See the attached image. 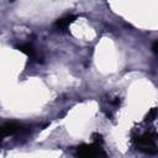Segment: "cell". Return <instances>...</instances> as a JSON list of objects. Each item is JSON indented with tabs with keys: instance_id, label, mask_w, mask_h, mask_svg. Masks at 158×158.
<instances>
[{
	"instance_id": "cell-6",
	"label": "cell",
	"mask_w": 158,
	"mask_h": 158,
	"mask_svg": "<svg viewBox=\"0 0 158 158\" xmlns=\"http://www.w3.org/2000/svg\"><path fill=\"white\" fill-rule=\"evenodd\" d=\"M156 114H157V109L151 110V112L147 115V121H148V120H149V121H152V120H153V117L156 116Z\"/></svg>"
},
{
	"instance_id": "cell-7",
	"label": "cell",
	"mask_w": 158,
	"mask_h": 158,
	"mask_svg": "<svg viewBox=\"0 0 158 158\" xmlns=\"http://www.w3.org/2000/svg\"><path fill=\"white\" fill-rule=\"evenodd\" d=\"M152 49H153V52H154L156 54H158V41H156V42L153 43V47H152Z\"/></svg>"
},
{
	"instance_id": "cell-4",
	"label": "cell",
	"mask_w": 158,
	"mask_h": 158,
	"mask_svg": "<svg viewBox=\"0 0 158 158\" xmlns=\"http://www.w3.org/2000/svg\"><path fill=\"white\" fill-rule=\"evenodd\" d=\"M74 20H75V16H73V15H67V16H64V17L58 19V20L56 21L54 26H56L58 30L64 31V30L68 28V26H69Z\"/></svg>"
},
{
	"instance_id": "cell-3",
	"label": "cell",
	"mask_w": 158,
	"mask_h": 158,
	"mask_svg": "<svg viewBox=\"0 0 158 158\" xmlns=\"http://www.w3.org/2000/svg\"><path fill=\"white\" fill-rule=\"evenodd\" d=\"M20 131H21V126L20 125H17L15 122H6L0 128V137L1 138H5L6 136L14 135V133L20 132Z\"/></svg>"
},
{
	"instance_id": "cell-5",
	"label": "cell",
	"mask_w": 158,
	"mask_h": 158,
	"mask_svg": "<svg viewBox=\"0 0 158 158\" xmlns=\"http://www.w3.org/2000/svg\"><path fill=\"white\" fill-rule=\"evenodd\" d=\"M17 49H20L22 53L27 54L28 57H32L35 54V49H33L32 44H30V43H22L20 46H17Z\"/></svg>"
},
{
	"instance_id": "cell-2",
	"label": "cell",
	"mask_w": 158,
	"mask_h": 158,
	"mask_svg": "<svg viewBox=\"0 0 158 158\" xmlns=\"http://www.w3.org/2000/svg\"><path fill=\"white\" fill-rule=\"evenodd\" d=\"M137 149L146 152V153H156L157 148H156V143H154V136L152 133H144L142 136H138L137 139Z\"/></svg>"
},
{
	"instance_id": "cell-1",
	"label": "cell",
	"mask_w": 158,
	"mask_h": 158,
	"mask_svg": "<svg viewBox=\"0 0 158 158\" xmlns=\"http://www.w3.org/2000/svg\"><path fill=\"white\" fill-rule=\"evenodd\" d=\"M75 154L79 157L85 158H94V157H105L106 153L101 149L100 144L93 143V144H80L75 148Z\"/></svg>"
}]
</instances>
